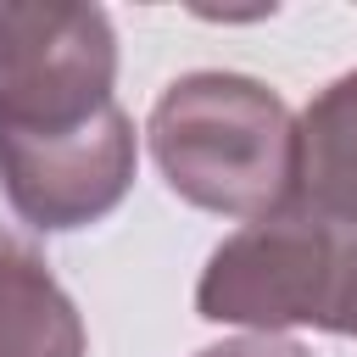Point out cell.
Instances as JSON below:
<instances>
[{"instance_id":"3957f363","label":"cell","mask_w":357,"mask_h":357,"mask_svg":"<svg viewBox=\"0 0 357 357\" xmlns=\"http://www.w3.org/2000/svg\"><path fill=\"white\" fill-rule=\"evenodd\" d=\"M335 279V229L301 206L245 223L229 234L195 284V312L206 324H251L262 335L312 324L324 329Z\"/></svg>"},{"instance_id":"6da1fadb","label":"cell","mask_w":357,"mask_h":357,"mask_svg":"<svg viewBox=\"0 0 357 357\" xmlns=\"http://www.w3.org/2000/svg\"><path fill=\"white\" fill-rule=\"evenodd\" d=\"M151 156L167 190L223 218H279L296 206L301 134L290 106L245 73H184L151 106Z\"/></svg>"},{"instance_id":"52a82bcc","label":"cell","mask_w":357,"mask_h":357,"mask_svg":"<svg viewBox=\"0 0 357 357\" xmlns=\"http://www.w3.org/2000/svg\"><path fill=\"white\" fill-rule=\"evenodd\" d=\"M324 329L357 340V229H335V279H329Z\"/></svg>"},{"instance_id":"8992f818","label":"cell","mask_w":357,"mask_h":357,"mask_svg":"<svg viewBox=\"0 0 357 357\" xmlns=\"http://www.w3.org/2000/svg\"><path fill=\"white\" fill-rule=\"evenodd\" d=\"M89 335L45 257L0 234V357H84Z\"/></svg>"},{"instance_id":"277c9868","label":"cell","mask_w":357,"mask_h":357,"mask_svg":"<svg viewBox=\"0 0 357 357\" xmlns=\"http://www.w3.org/2000/svg\"><path fill=\"white\" fill-rule=\"evenodd\" d=\"M0 184L22 223L61 234L100 223L134 184V123L123 106L50 139H0Z\"/></svg>"},{"instance_id":"5b68a950","label":"cell","mask_w":357,"mask_h":357,"mask_svg":"<svg viewBox=\"0 0 357 357\" xmlns=\"http://www.w3.org/2000/svg\"><path fill=\"white\" fill-rule=\"evenodd\" d=\"M301 178L296 206L329 229H357V73L335 78L296 117Z\"/></svg>"},{"instance_id":"ba28073f","label":"cell","mask_w":357,"mask_h":357,"mask_svg":"<svg viewBox=\"0 0 357 357\" xmlns=\"http://www.w3.org/2000/svg\"><path fill=\"white\" fill-rule=\"evenodd\" d=\"M195 357H312L307 346L296 340H279V335H240V340H223V346H206Z\"/></svg>"},{"instance_id":"7a4b0ae2","label":"cell","mask_w":357,"mask_h":357,"mask_svg":"<svg viewBox=\"0 0 357 357\" xmlns=\"http://www.w3.org/2000/svg\"><path fill=\"white\" fill-rule=\"evenodd\" d=\"M117 33L100 6L0 0V139H50L106 117Z\"/></svg>"}]
</instances>
